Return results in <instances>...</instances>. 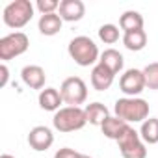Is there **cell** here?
I'll use <instances>...</instances> for the list:
<instances>
[{
    "instance_id": "obj_3",
    "label": "cell",
    "mask_w": 158,
    "mask_h": 158,
    "mask_svg": "<svg viewBox=\"0 0 158 158\" xmlns=\"http://www.w3.org/2000/svg\"><path fill=\"white\" fill-rule=\"evenodd\" d=\"M88 123L86 119V110L80 106H65L60 108L54 117H52V125L56 130L60 132H74V130H80L84 128Z\"/></svg>"
},
{
    "instance_id": "obj_6",
    "label": "cell",
    "mask_w": 158,
    "mask_h": 158,
    "mask_svg": "<svg viewBox=\"0 0 158 158\" xmlns=\"http://www.w3.org/2000/svg\"><path fill=\"white\" fill-rule=\"evenodd\" d=\"M30 47V39L24 32H13L0 39V60L4 63L24 54Z\"/></svg>"
},
{
    "instance_id": "obj_13",
    "label": "cell",
    "mask_w": 158,
    "mask_h": 158,
    "mask_svg": "<svg viewBox=\"0 0 158 158\" xmlns=\"http://www.w3.org/2000/svg\"><path fill=\"white\" fill-rule=\"evenodd\" d=\"M39 106L45 110V112H58L60 106L63 104V99H61V93L56 89V88H45L39 91Z\"/></svg>"
},
{
    "instance_id": "obj_12",
    "label": "cell",
    "mask_w": 158,
    "mask_h": 158,
    "mask_svg": "<svg viewBox=\"0 0 158 158\" xmlns=\"http://www.w3.org/2000/svg\"><path fill=\"white\" fill-rule=\"evenodd\" d=\"M114 78H115V74H114L108 67H104L102 63H97V65L91 69V86H93V89H97V91H106V89H110V86L114 84Z\"/></svg>"
},
{
    "instance_id": "obj_17",
    "label": "cell",
    "mask_w": 158,
    "mask_h": 158,
    "mask_svg": "<svg viewBox=\"0 0 158 158\" xmlns=\"http://www.w3.org/2000/svg\"><path fill=\"white\" fill-rule=\"evenodd\" d=\"M86 119L89 125H95V127H102V123L110 117V112L108 108L102 104V102H91L88 104L86 108Z\"/></svg>"
},
{
    "instance_id": "obj_11",
    "label": "cell",
    "mask_w": 158,
    "mask_h": 158,
    "mask_svg": "<svg viewBox=\"0 0 158 158\" xmlns=\"http://www.w3.org/2000/svg\"><path fill=\"white\" fill-rule=\"evenodd\" d=\"M21 78L23 82L30 88V89H43L45 88V80H47V74L43 71V67L39 65H26L21 71Z\"/></svg>"
},
{
    "instance_id": "obj_19",
    "label": "cell",
    "mask_w": 158,
    "mask_h": 158,
    "mask_svg": "<svg viewBox=\"0 0 158 158\" xmlns=\"http://www.w3.org/2000/svg\"><path fill=\"white\" fill-rule=\"evenodd\" d=\"M123 45L125 48L132 50V52H139L145 48L147 45V34L145 30H136V32H127L123 35Z\"/></svg>"
},
{
    "instance_id": "obj_22",
    "label": "cell",
    "mask_w": 158,
    "mask_h": 158,
    "mask_svg": "<svg viewBox=\"0 0 158 158\" xmlns=\"http://www.w3.org/2000/svg\"><path fill=\"white\" fill-rule=\"evenodd\" d=\"M141 71H143V76H145V86L149 89H158V61L149 63Z\"/></svg>"
},
{
    "instance_id": "obj_1",
    "label": "cell",
    "mask_w": 158,
    "mask_h": 158,
    "mask_svg": "<svg viewBox=\"0 0 158 158\" xmlns=\"http://www.w3.org/2000/svg\"><path fill=\"white\" fill-rule=\"evenodd\" d=\"M67 52L69 56L74 60L76 65L80 67H89V65H95L101 58L99 54V47L95 45V41L88 35H76L69 41V47H67Z\"/></svg>"
},
{
    "instance_id": "obj_15",
    "label": "cell",
    "mask_w": 158,
    "mask_h": 158,
    "mask_svg": "<svg viewBox=\"0 0 158 158\" xmlns=\"http://www.w3.org/2000/svg\"><path fill=\"white\" fill-rule=\"evenodd\" d=\"M99 63H102L104 67H108L114 74H117V73H121V71H123L125 58H123V54H121L119 50H115V48H106V50L101 54Z\"/></svg>"
},
{
    "instance_id": "obj_2",
    "label": "cell",
    "mask_w": 158,
    "mask_h": 158,
    "mask_svg": "<svg viewBox=\"0 0 158 158\" xmlns=\"http://www.w3.org/2000/svg\"><path fill=\"white\" fill-rule=\"evenodd\" d=\"M114 114L125 123H143L149 119V102L139 97H123L115 101Z\"/></svg>"
},
{
    "instance_id": "obj_25",
    "label": "cell",
    "mask_w": 158,
    "mask_h": 158,
    "mask_svg": "<svg viewBox=\"0 0 158 158\" xmlns=\"http://www.w3.org/2000/svg\"><path fill=\"white\" fill-rule=\"evenodd\" d=\"M0 76H2V80H0V88H6L8 78H10V69H8V65H6V63L0 65Z\"/></svg>"
},
{
    "instance_id": "obj_21",
    "label": "cell",
    "mask_w": 158,
    "mask_h": 158,
    "mask_svg": "<svg viewBox=\"0 0 158 158\" xmlns=\"http://www.w3.org/2000/svg\"><path fill=\"white\" fill-rule=\"evenodd\" d=\"M99 39L106 45H114L119 39V28L115 24H102L99 28Z\"/></svg>"
},
{
    "instance_id": "obj_23",
    "label": "cell",
    "mask_w": 158,
    "mask_h": 158,
    "mask_svg": "<svg viewBox=\"0 0 158 158\" xmlns=\"http://www.w3.org/2000/svg\"><path fill=\"white\" fill-rule=\"evenodd\" d=\"M35 8L39 10L41 15H48V13H56V10H60V2L58 0H37Z\"/></svg>"
},
{
    "instance_id": "obj_14",
    "label": "cell",
    "mask_w": 158,
    "mask_h": 158,
    "mask_svg": "<svg viewBox=\"0 0 158 158\" xmlns=\"http://www.w3.org/2000/svg\"><path fill=\"white\" fill-rule=\"evenodd\" d=\"M128 123H125L123 119H119V117H115V115H110L104 123H102V127H101V130H102V134L106 136V138H110V139H114V141H117L127 130H128Z\"/></svg>"
},
{
    "instance_id": "obj_4",
    "label": "cell",
    "mask_w": 158,
    "mask_h": 158,
    "mask_svg": "<svg viewBox=\"0 0 158 158\" xmlns=\"http://www.w3.org/2000/svg\"><path fill=\"white\" fill-rule=\"evenodd\" d=\"M32 17H34V6L30 0H13L2 11L4 24L15 30L26 26L32 21Z\"/></svg>"
},
{
    "instance_id": "obj_24",
    "label": "cell",
    "mask_w": 158,
    "mask_h": 158,
    "mask_svg": "<svg viewBox=\"0 0 158 158\" xmlns=\"http://www.w3.org/2000/svg\"><path fill=\"white\" fill-rule=\"evenodd\" d=\"M80 156V152L74 151V149H69V147H63V149H58L54 158H78Z\"/></svg>"
},
{
    "instance_id": "obj_10",
    "label": "cell",
    "mask_w": 158,
    "mask_h": 158,
    "mask_svg": "<svg viewBox=\"0 0 158 158\" xmlns=\"http://www.w3.org/2000/svg\"><path fill=\"white\" fill-rule=\"evenodd\" d=\"M86 15V6L82 0H61L60 2V17L67 23H76Z\"/></svg>"
},
{
    "instance_id": "obj_18",
    "label": "cell",
    "mask_w": 158,
    "mask_h": 158,
    "mask_svg": "<svg viewBox=\"0 0 158 158\" xmlns=\"http://www.w3.org/2000/svg\"><path fill=\"white\" fill-rule=\"evenodd\" d=\"M119 26L121 30L127 34V32H136V30H143V17L139 11H134V10H128L125 11L121 17H119Z\"/></svg>"
},
{
    "instance_id": "obj_5",
    "label": "cell",
    "mask_w": 158,
    "mask_h": 158,
    "mask_svg": "<svg viewBox=\"0 0 158 158\" xmlns=\"http://www.w3.org/2000/svg\"><path fill=\"white\" fill-rule=\"evenodd\" d=\"M60 93H61V99H63L65 104L80 106L88 99V86H86V82L80 76H69V78H65V80L61 82Z\"/></svg>"
},
{
    "instance_id": "obj_26",
    "label": "cell",
    "mask_w": 158,
    "mask_h": 158,
    "mask_svg": "<svg viewBox=\"0 0 158 158\" xmlns=\"http://www.w3.org/2000/svg\"><path fill=\"white\" fill-rule=\"evenodd\" d=\"M78 158H93V156H89V154H82V152H80V156H78Z\"/></svg>"
},
{
    "instance_id": "obj_16",
    "label": "cell",
    "mask_w": 158,
    "mask_h": 158,
    "mask_svg": "<svg viewBox=\"0 0 158 158\" xmlns=\"http://www.w3.org/2000/svg\"><path fill=\"white\" fill-rule=\"evenodd\" d=\"M61 24H63V19L60 17V13H48V15H41L37 28L43 35H56L61 30Z\"/></svg>"
},
{
    "instance_id": "obj_20",
    "label": "cell",
    "mask_w": 158,
    "mask_h": 158,
    "mask_svg": "<svg viewBox=\"0 0 158 158\" xmlns=\"http://www.w3.org/2000/svg\"><path fill=\"white\" fill-rule=\"evenodd\" d=\"M139 136L145 143L149 145H154L158 143V117H149L141 123V128H139Z\"/></svg>"
},
{
    "instance_id": "obj_27",
    "label": "cell",
    "mask_w": 158,
    "mask_h": 158,
    "mask_svg": "<svg viewBox=\"0 0 158 158\" xmlns=\"http://www.w3.org/2000/svg\"><path fill=\"white\" fill-rule=\"evenodd\" d=\"M0 158H15V156H11V154H2Z\"/></svg>"
},
{
    "instance_id": "obj_9",
    "label": "cell",
    "mask_w": 158,
    "mask_h": 158,
    "mask_svg": "<svg viewBox=\"0 0 158 158\" xmlns=\"http://www.w3.org/2000/svg\"><path fill=\"white\" fill-rule=\"evenodd\" d=\"M52 143H54V134H52V130L48 127L39 125V127H34L28 132V145L37 152L50 149Z\"/></svg>"
},
{
    "instance_id": "obj_7",
    "label": "cell",
    "mask_w": 158,
    "mask_h": 158,
    "mask_svg": "<svg viewBox=\"0 0 158 158\" xmlns=\"http://www.w3.org/2000/svg\"><path fill=\"white\" fill-rule=\"evenodd\" d=\"M117 145H119L123 158H147L145 143H143L139 132H136L132 127H128V130L117 139Z\"/></svg>"
},
{
    "instance_id": "obj_8",
    "label": "cell",
    "mask_w": 158,
    "mask_h": 158,
    "mask_svg": "<svg viewBox=\"0 0 158 158\" xmlns=\"http://www.w3.org/2000/svg\"><path fill=\"white\" fill-rule=\"evenodd\" d=\"M119 88L127 97H138L147 86H145V76L139 69H127L119 78Z\"/></svg>"
}]
</instances>
